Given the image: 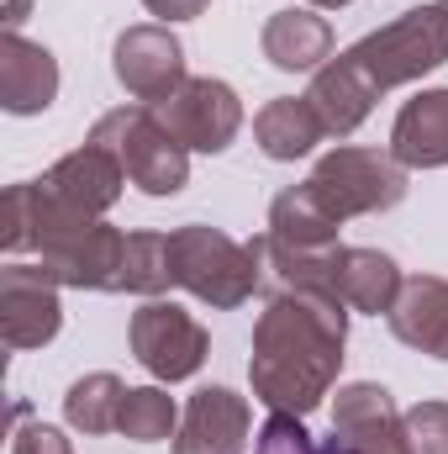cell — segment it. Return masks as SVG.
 Instances as JSON below:
<instances>
[{
  "instance_id": "cell-24",
  "label": "cell",
  "mask_w": 448,
  "mask_h": 454,
  "mask_svg": "<svg viewBox=\"0 0 448 454\" xmlns=\"http://www.w3.org/2000/svg\"><path fill=\"white\" fill-rule=\"evenodd\" d=\"M406 454H448V402H417L401 412Z\"/></svg>"
},
{
  "instance_id": "cell-10",
  "label": "cell",
  "mask_w": 448,
  "mask_h": 454,
  "mask_svg": "<svg viewBox=\"0 0 448 454\" xmlns=\"http://www.w3.org/2000/svg\"><path fill=\"white\" fill-rule=\"evenodd\" d=\"M112 69L116 80H121V90L132 96V101H143V106H158V101H169L190 74H185V48H180V37L169 32V27H127L121 37H116L112 48Z\"/></svg>"
},
{
  "instance_id": "cell-1",
  "label": "cell",
  "mask_w": 448,
  "mask_h": 454,
  "mask_svg": "<svg viewBox=\"0 0 448 454\" xmlns=\"http://www.w3.org/2000/svg\"><path fill=\"white\" fill-rule=\"evenodd\" d=\"M348 307L328 291H274L253 323L248 380L269 412L312 418L343 370Z\"/></svg>"
},
{
  "instance_id": "cell-27",
  "label": "cell",
  "mask_w": 448,
  "mask_h": 454,
  "mask_svg": "<svg viewBox=\"0 0 448 454\" xmlns=\"http://www.w3.org/2000/svg\"><path fill=\"white\" fill-rule=\"evenodd\" d=\"M158 21H196V16H206V5L212 0H143Z\"/></svg>"
},
{
  "instance_id": "cell-23",
  "label": "cell",
  "mask_w": 448,
  "mask_h": 454,
  "mask_svg": "<svg viewBox=\"0 0 448 454\" xmlns=\"http://www.w3.org/2000/svg\"><path fill=\"white\" fill-rule=\"evenodd\" d=\"M180 428V407H174V396L164 391V386H132L127 391V402H121V439H132V444H158V439H169Z\"/></svg>"
},
{
  "instance_id": "cell-16",
  "label": "cell",
  "mask_w": 448,
  "mask_h": 454,
  "mask_svg": "<svg viewBox=\"0 0 448 454\" xmlns=\"http://www.w3.org/2000/svg\"><path fill=\"white\" fill-rule=\"evenodd\" d=\"M259 48H264V59H269L274 69H285V74H317V69L333 59V27H328V16L290 5V11H274V16L264 21Z\"/></svg>"
},
{
  "instance_id": "cell-11",
  "label": "cell",
  "mask_w": 448,
  "mask_h": 454,
  "mask_svg": "<svg viewBox=\"0 0 448 454\" xmlns=\"http://www.w3.org/2000/svg\"><path fill=\"white\" fill-rule=\"evenodd\" d=\"M121 254H127V232H116L106 217L69 227L37 248L42 270L74 291H121Z\"/></svg>"
},
{
  "instance_id": "cell-3",
  "label": "cell",
  "mask_w": 448,
  "mask_h": 454,
  "mask_svg": "<svg viewBox=\"0 0 448 454\" xmlns=\"http://www.w3.org/2000/svg\"><path fill=\"white\" fill-rule=\"evenodd\" d=\"M348 59L364 69V80L380 96L396 85H412V80L448 64V11L444 5H412L396 21H385L380 32L359 37L348 48Z\"/></svg>"
},
{
  "instance_id": "cell-20",
  "label": "cell",
  "mask_w": 448,
  "mask_h": 454,
  "mask_svg": "<svg viewBox=\"0 0 448 454\" xmlns=\"http://www.w3.org/2000/svg\"><path fill=\"white\" fill-rule=\"evenodd\" d=\"M337 232H343V223L317 201V191H312L306 180L290 185V191H280V196L269 201V243H280V248L317 254V248H333Z\"/></svg>"
},
{
  "instance_id": "cell-26",
  "label": "cell",
  "mask_w": 448,
  "mask_h": 454,
  "mask_svg": "<svg viewBox=\"0 0 448 454\" xmlns=\"http://www.w3.org/2000/svg\"><path fill=\"white\" fill-rule=\"evenodd\" d=\"M11 454H74V450H69V439H64L58 428H48V423H27V428H16Z\"/></svg>"
},
{
  "instance_id": "cell-7",
  "label": "cell",
  "mask_w": 448,
  "mask_h": 454,
  "mask_svg": "<svg viewBox=\"0 0 448 454\" xmlns=\"http://www.w3.org/2000/svg\"><path fill=\"white\" fill-rule=\"evenodd\" d=\"M127 339H132L137 364H143L153 380H169V386H174V380H190V375L212 359V333H206L185 307L158 301V296L132 312Z\"/></svg>"
},
{
  "instance_id": "cell-9",
  "label": "cell",
  "mask_w": 448,
  "mask_h": 454,
  "mask_svg": "<svg viewBox=\"0 0 448 454\" xmlns=\"http://www.w3.org/2000/svg\"><path fill=\"white\" fill-rule=\"evenodd\" d=\"M317 454H406L390 391L375 380H348L333 402V434L317 444Z\"/></svg>"
},
{
  "instance_id": "cell-15",
  "label": "cell",
  "mask_w": 448,
  "mask_h": 454,
  "mask_svg": "<svg viewBox=\"0 0 448 454\" xmlns=\"http://www.w3.org/2000/svg\"><path fill=\"white\" fill-rule=\"evenodd\" d=\"M306 101L317 106L322 127H328V137H353V132L364 127V116L375 112L380 90L364 80V69H359L348 53H337V59H328V64L312 74Z\"/></svg>"
},
{
  "instance_id": "cell-18",
  "label": "cell",
  "mask_w": 448,
  "mask_h": 454,
  "mask_svg": "<svg viewBox=\"0 0 448 454\" xmlns=\"http://www.w3.org/2000/svg\"><path fill=\"white\" fill-rule=\"evenodd\" d=\"M253 137H259L264 159L296 164V159H306L328 137V127H322V116H317V106L306 96H274L269 106H259V116H253Z\"/></svg>"
},
{
  "instance_id": "cell-25",
  "label": "cell",
  "mask_w": 448,
  "mask_h": 454,
  "mask_svg": "<svg viewBox=\"0 0 448 454\" xmlns=\"http://www.w3.org/2000/svg\"><path fill=\"white\" fill-rule=\"evenodd\" d=\"M253 454H317L312 434L301 418H285V412H269V423L259 428L253 439Z\"/></svg>"
},
{
  "instance_id": "cell-8",
  "label": "cell",
  "mask_w": 448,
  "mask_h": 454,
  "mask_svg": "<svg viewBox=\"0 0 448 454\" xmlns=\"http://www.w3.org/2000/svg\"><path fill=\"white\" fill-rule=\"evenodd\" d=\"M58 291L64 286L42 264L11 259L0 270V339H5L11 354H27V348H42V343L58 339V328H64Z\"/></svg>"
},
{
  "instance_id": "cell-21",
  "label": "cell",
  "mask_w": 448,
  "mask_h": 454,
  "mask_svg": "<svg viewBox=\"0 0 448 454\" xmlns=\"http://www.w3.org/2000/svg\"><path fill=\"white\" fill-rule=\"evenodd\" d=\"M127 391H132V386H121L112 370L80 375V380L69 386V396H64L69 428H80V434H112V428H121V402H127Z\"/></svg>"
},
{
  "instance_id": "cell-4",
  "label": "cell",
  "mask_w": 448,
  "mask_h": 454,
  "mask_svg": "<svg viewBox=\"0 0 448 454\" xmlns=\"http://www.w3.org/2000/svg\"><path fill=\"white\" fill-rule=\"evenodd\" d=\"M90 143H101L127 169V185L143 196H180L190 185V153L158 127L148 106H116L90 127Z\"/></svg>"
},
{
  "instance_id": "cell-6",
  "label": "cell",
  "mask_w": 448,
  "mask_h": 454,
  "mask_svg": "<svg viewBox=\"0 0 448 454\" xmlns=\"http://www.w3.org/2000/svg\"><path fill=\"white\" fill-rule=\"evenodd\" d=\"M158 116V127L185 148V153H222L232 148V137L243 132V101L227 80L212 74H190L169 101L148 106Z\"/></svg>"
},
{
  "instance_id": "cell-2",
  "label": "cell",
  "mask_w": 448,
  "mask_h": 454,
  "mask_svg": "<svg viewBox=\"0 0 448 454\" xmlns=\"http://www.w3.org/2000/svg\"><path fill=\"white\" fill-rule=\"evenodd\" d=\"M169 270H174V286H185L196 301L232 312L264 286V238L237 243L222 227L185 223L169 232Z\"/></svg>"
},
{
  "instance_id": "cell-13",
  "label": "cell",
  "mask_w": 448,
  "mask_h": 454,
  "mask_svg": "<svg viewBox=\"0 0 448 454\" xmlns=\"http://www.w3.org/2000/svg\"><path fill=\"white\" fill-rule=\"evenodd\" d=\"M58 96V59L42 43H27L5 27L0 37V106L11 116H37Z\"/></svg>"
},
{
  "instance_id": "cell-28",
  "label": "cell",
  "mask_w": 448,
  "mask_h": 454,
  "mask_svg": "<svg viewBox=\"0 0 448 454\" xmlns=\"http://www.w3.org/2000/svg\"><path fill=\"white\" fill-rule=\"evenodd\" d=\"M21 21H27V0H11V5H5V27H11V32H16V27H21Z\"/></svg>"
},
{
  "instance_id": "cell-30",
  "label": "cell",
  "mask_w": 448,
  "mask_h": 454,
  "mask_svg": "<svg viewBox=\"0 0 448 454\" xmlns=\"http://www.w3.org/2000/svg\"><path fill=\"white\" fill-rule=\"evenodd\" d=\"M438 5H444V11H448V0H438Z\"/></svg>"
},
{
  "instance_id": "cell-17",
  "label": "cell",
  "mask_w": 448,
  "mask_h": 454,
  "mask_svg": "<svg viewBox=\"0 0 448 454\" xmlns=\"http://www.w3.org/2000/svg\"><path fill=\"white\" fill-rule=\"evenodd\" d=\"M390 153L406 169H444L448 164V90L412 96L396 127H390Z\"/></svg>"
},
{
  "instance_id": "cell-12",
  "label": "cell",
  "mask_w": 448,
  "mask_h": 454,
  "mask_svg": "<svg viewBox=\"0 0 448 454\" xmlns=\"http://www.w3.org/2000/svg\"><path fill=\"white\" fill-rule=\"evenodd\" d=\"M248 434H253L248 396H237L227 386H206L190 396V407L180 418L174 454H248Z\"/></svg>"
},
{
  "instance_id": "cell-29",
  "label": "cell",
  "mask_w": 448,
  "mask_h": 454,
  "mask_svg": "<svg viewBox=\"0 0 448 454\" xmlns=\"http://www.w3.org/2000/svg\"><path fill=\"white\" fill-rule=\"evenodd\" d=\"M312 5H317V11H343L348 0H312Z\"/></svg>"
},
{
  "instance_id": "cell-22",
  "label": "cell",
  "mask_w": 448,
  "mask_h": 454,
  "mask_svg": "<svg viewBox=\"0 0 448 454\" xmlns=\"http://www.w3.org/2000/svg\"><path fill=\"white\" fill-rule=\"evenodd\" d=\"M174 286L169 270V232H127V254H121V291L132 296H164Z\"/></svg>"
},
{
  "instance_id": "cell-19",
  "label": "cell",
  "mask_w": 448,
  "mask_h": 454,
  "mask_svg": "<svg viewBox=\"0 0 448 454\" xmlns=\"http://www.w3.org/2000/svg\"><path fill=\"white\" fill-rule=\"evenodd\" d=\"M337 296L353 312L369 317H390L396 296H401V270L390 254L380 248H337Z\"/></svg>"
},
{
  "instance_id": "cell-14",
  "label": "cell",
  "mask_w": 448,
  "mask_h": 454,
  "mask_svg": "<svg viewBox=\"0 0 448 454\" xmlns=\"http://www.w3.org/2000/svg\"><path fill=\"white\" fill-rule=\"evenodd\" d=\"M390 333L428 354V359H448V280L444 275H412L401 280V296L390 307Z\"/></svg>"
},
{
  "instance_id": "cell-5",
  "label": "cell",
  "mask_w": 448,
  "mask_h": 454,
  "mask_svg": "<svg viewBox=\"0 0 448 454\" xmlns=\"http://www.w3.org/2000/svg\"><path fill=\"white\" fill-rule=\"evenodd\" d=\"M317 201L333 212L337 223L348 217H375L406 201V164H396V153L385 148H359V143H337L333 153L317 159L312 180Z\"/></svg>"
}]
</instances>
